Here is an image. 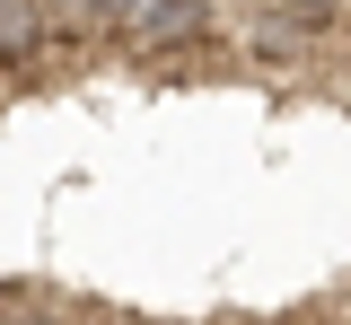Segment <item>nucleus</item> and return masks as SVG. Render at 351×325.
<instances>
[{"mask_svg":"<svg viewBox=\"0 0 351 325\" xmlns=\"http://www.w3.org/2000/svg\"><path fill=\"white\" fill-rule=\"evenodd\" d=\"M343 27H351V0H343Z\"/></svg>","mask_w":351,"mask_h":325,"instance_id":"1","label":"nucleus"}]
</instances>
